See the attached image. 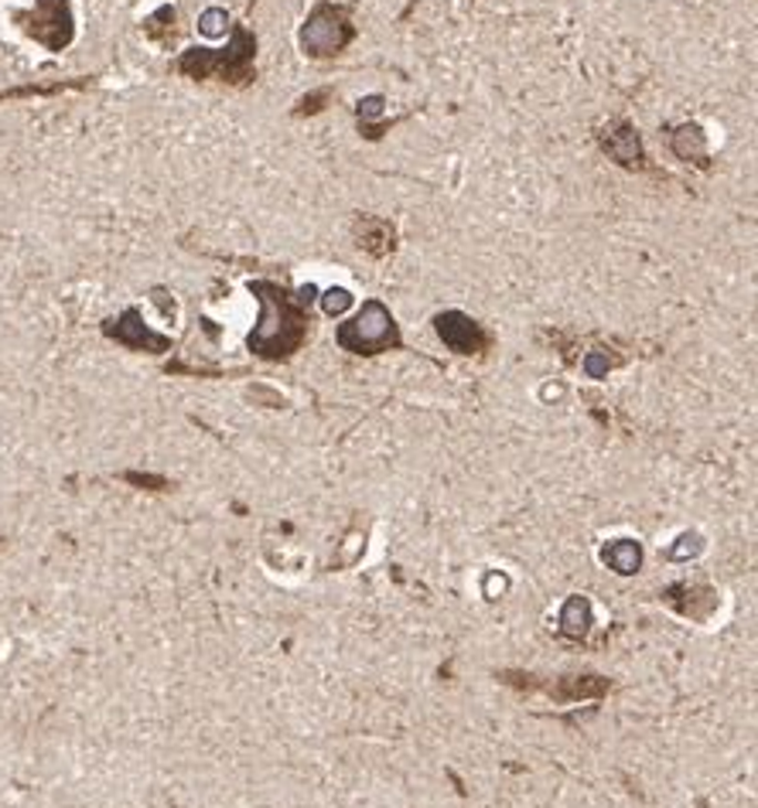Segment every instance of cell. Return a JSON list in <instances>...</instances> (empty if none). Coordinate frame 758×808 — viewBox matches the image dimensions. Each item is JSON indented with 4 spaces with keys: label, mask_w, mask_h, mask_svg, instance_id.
Here are the masks:
<instances>
[{
    "label": "cell",
    "mask_w": 758,
    "mask_h": 808,
    "mask_svg": "<svg viewBox=\"0 0 758 808\" xmlns=\"http://www.w3.org/2000/svg\"><path fill=\"white\" fill-rule=\"evenodd\" d=\"M250 291L260 301V321L250 332V351L260 358H288L301 348L308 335V304L314 301V287H301L298 297L270 280H257Z\"/></svg>",
    "instance_id": "obj_1"
},
{
    "label": "cell",
    "mask_w": 758,
    "mask_h": 808,
    "mask_svg": "<svg viewBox=\"0 0 758 808\" xmlns=\"http://www.w3.org/2000/svg\"><path fill=\"white\" fill-rule=\"evenodd\" d=\"M253 55H257V38L236 24L232 31V45L222 52L212 49H191L178 59V72L191 78H229V83H250L253 78Z\"/></svg>",
    "instance_id": "obj_2"
},
{
    "label": "cell",
    "mask_w": 758,
    "mask_h": 808,
    "mask_svg": "<svg viewBox=\"0 0 758 808\" xmlns=\"http://www.w3.org/2000/svg\"><path fill=\"white\" fill-rule=\"evenodd\" d=\"M335 342L352 355H380L390 348H401V328H396L386 304L366 301L363 311L349 317L345 325H339Z\"/></svg>",
    "instance_id": "obj_3"
},
{
    "label": "cell",
    "mask_w": 758,
    "mask_h": 808,
    "mask_svg": "<svg viewBox=\"0 0 758 808\" xmlns=\"http://www.w3.org/2000/svg\"><path fill=\"white\" fill-rule=\"evenodd\" d=\"M352 38H355V28H352L345 8L318 4L301 28V52L308 59H335Z\"/></svg>",
    "instance_id": "obj_4"
},
{
    "label": "cell",
    "mask_w": 758,
    "mask_h": 808,
    "mask_svg": "<svg viewBox=\"0 0 758 808\" xmlns=\"http://www.w3.org/2000/svg\"><path fill=\"white\" fill-rule=\"evenodd\" d=\"M24 31L34 34L38 42L49 45L52 52H62L72 42V11L69 0H38V8L21 18Z\"/></svg>",
    "instance_id": "obj_5"
},
{
    "label": "cell",
    "mask_w": 758,
    "mask_h": 808,
    "mask_svg": "<svg viewBox=\"0 0 758 808\" xmlns=\"http://www.w3.org/2000/svg\"><path fill=\"white\" fill-rule=\"evenodd\" d=\"M437 335H442V342L458 351V355H482L486 345H489V335L482 332V325L478 321H471L468 314L461 311H445V314H437Z\"/></svg>",
    "instance_id": "obj_6"
},
{
    "label": "cell",
    "mask_w": 758,
    "mask_h": 808,
    "mask_svg": "<svg viewBox=\"0 0 758 808\" xmlns=\"http://www.w3.org/2000/svg\"><path fill=\"white\" fill-rule=\"evenodd\" d=\"M106 335H113L120 345H127V348H137V351H165L168 348V338L165 335H154L137 311H127L120 321H110L106 325Z\"/></svg>",
    "instance_id": "obj_7"
},
{
    "label": "cell",
    "mask_w": 758,
    "mask_h": 808,
    "mask_svg": "<svg viewBox=\"0 0 758 808\" xmlns=\"http://www.w3.org/2000/svg\"><path fill=\"white\" fill-rule=\"evenodd\" d=\"M602 147L612 160H619L622 168H643V144L635 137V130L629 124H615L602 134Z\"/></svg>",
    "instance_id": "obj_8"
},
{
    "label": "cell",
    "mask_w": 758,
    "mask_h": 808,
    "mask_svg": "<svg viewBox=\"0 0 758 808\" xmlns=\"http://www.w3.org/2000/svg\"><path fill=\"white\" fill-rule=\"evenodd\" d=\"M355 239L359 246L383 256L386 250H393V225L383 222V219H359L355 222Z\"/></svg>",
    "instance_id": "obj_9"
},
{
    "label": "cell",
    "mask_w": 758,
    "mask_h": 808,
    "mask_svg": "<svg viewBox=\"0 0 758 808\" xmlns=\"http://www.w3.org/2000/svg\"><path fill=\"white\" fill-rule=\"evenodd\" d=\"M602 559L609 563L615 574L629 577V574H635L643 567V549H640V543H632V539H619V543L605 546Z\"/></svg>",
    "instance_id": "obj_10"
},
{
    "label": "cell",
    "mask_w": 758,
    "mask_h": 808,
    "mask_svg": "<svg viewBox=\"0 0 758 808\" xmlns=\"http://www.w3.org/2000/svg\"><path fill=\"white\" fill-rule=\"evenodd\" d=\"M591 628V604L584 597H571L561 611V631L568 638H584Z\"/></svg>",
    "instance_id": "obj_11"
},
{
    "label": "cell",
    "mask_w": 758,
    "mask_h": 808,
    "mask_svg": "<svg viewBox=\"0 0 758 808\" xmlns=\"http://www.w3.org/2000/svg\"><path fill=\"white\" fill-rule=\"evenodd\" d=\"M673 150L676 157H684V160H697V165H704V157H707V144H704V134L700 127H681L673 134Z\"/></svg>",
    "instance_id": "obj_12"
},
{
    "label": "cell",
    "mask_w": 758,
    "mask_h": 808,
    "mask_svg": "<svg viewBox=\"0 0 758 808\" xmlns=\"http://www.w3.org/2000/svg\"><path fill=\"white\" fill-rule=\"evenodd\" d=\"M322 307H325L329 317H339V314H345V311L352 307V294H349L345 287H332V291H325Z\"/></svg>",
    "instance_id": "obj_13"
},
{
    "label": "cell",
    "mask_w": 758,
    "mask_h": 808,
    "mask_svg": "<svg viewBox=\"0 0 758 808\" xmlns=\"http://www.w3.org/2000/svg\"><path fill=\"white\" fill-rule=\"evenodd\" d=\"M676 543H681V546L669 549V559H687V556H697L700 553V536H681Z\"/></svg>",
    "instance_id": "obj_14"
},
{
    "label": "cell",
    "mask_w": 758,
    "mask_h": 808,
    "mask_svg": "<svg viewBox=\"0 0 758 808\" xmlns=\"http://www.w3.org/2000/svg\"><path fill=\"white\" fill-rule=\"evenodd\" d=\"M584 369H588V376L591 379H602L605 372H609V358H602V355H588V361H584Z\"/></svg>",
    "instance_id": "obj_15"
},
{
    "label": "cell",
    "mask_w": 758,
    "mask_h": 808,
    "mask_svg": "<svg viewBox=\"0 0 758 808\" xmlns=\"http://www.w3.org/2000/svg\"><path fill=\"white\" fill-rule=\"evenodd\" d=\"M219 21H226V11H206V18H203V31L206 34H222V24Z\"/></svg>",
    "instance_id": "obj_16"
}]
</instances>
